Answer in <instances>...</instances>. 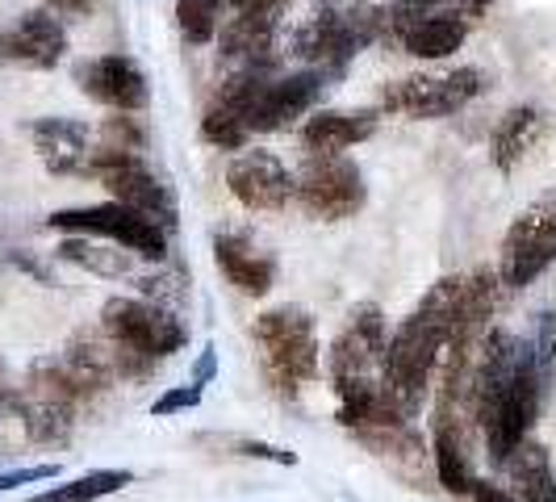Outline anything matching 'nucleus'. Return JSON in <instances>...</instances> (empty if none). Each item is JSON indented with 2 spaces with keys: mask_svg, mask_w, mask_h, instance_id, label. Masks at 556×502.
Returning a JSON list of instances; mask_svg holds the SVG:
<instances>
[{
  "mask_svg": "<svg viewBox=\"0 0 556 502\" xmlns=\"http://www.w3.org/2000/svg\"><path fill=\"white\" fill-rule=\"evenodd\" d=\"M502 289V277L490 268L440 277L427 289V298L397 323L386 348V381L406 411H422V398L435 386L456 335L490 331V314L498 310Z\"/></svg>",
  "mask_w": 556,
  "mask_h": 502,
  "instance_id": "obj_1",
  "label": "nucleus"
},
{
  "mask_svg": "<svg viewBox=\"0 0 556 502\" xmlns=\"http://www.w3.org/2000/svg\"><path fill=\"white\" fill-rule=\"evenodd\" d=\"M544 402L548 398L540 390L528 339L510 331L481 335L469 406H473V423L481 427V440H485V456L494 465H506V456L528 440Z\"/></svg>",
  "mask_w": 556,
  "mask_h": 502,
  "instance_id": "obj_2",
  "label": "nucleus"
},
{
  "mask_svg": "<svg viewBox=\"0 0 556 502\" xmlns=\"http://www.w3.org/2000/svg\"><path fill=\"white\" fill-rule=\"evenodd\" d=\"M381 42V4L372 0H318L289 34V55L323 72L343 76L348 63Z\"/></svg>",
  "mask_w": 556,
  "mask_h": 502,
  "instance_id": "obj_3",
  "label": "nucleus"
},
{
  "mask_svg": "<svg viewBox=\"0 0 556 502\" xmlns=\"http://www.w3.org/2000/svg\"><path fill=\"white\" fill-rule=\"evenodd\" d=\"M251 339H255V356H260V373H264L268 390L285 402H298L323 377V343H318V327H314L309 310H264L251 327Z\"/></svg>",
  "mask_w": 556,
  "mask_h": 502,
  "instance_id": "obj_4",
  "label": "nucleus"
},
{
  "mask_svg": "<svg viewBox=\"0 0 556 502\" xmlns=\"http://www.w3.org/2000/svg\"><path fill=\"white\" fill-rule=\"evenodd\" d=\"M101 331L110 335L117 377H126V381L151 377L189 339L172 310L147 302V298H110L101 306Z\"/></svg>",
  "mask_w": 556,
  "mask_h": 502,
  "instance_id": "obj_5",
  "label": "nucleus"
},
{
  "mask_svg": "<svg viewBox=\"0 0 556 502\" xmlns=\"http://www.w3.org/2000/svg\"><path fill=\"white\" fill-rule=\"evenodd\" d=\"M490 88V76L481 67H435V72H415V76H397L381 88L377 110L393 117H410V122H435L452 117L465 105H473L477 97Z\"/></svg>",
  "mask_w": 556,
  "mask_h": 502,
  "instance_id": "obj_6",
  "label": "nucleus"
},
{
  "mask_svg": "<svg viewBox=\"0 0 556 502\" xmlns=\"http://www.w3.org/2000/svg\"><path fill=\"white\" fill-rule=\"evenodd\" d=\"M556 264V185L535 193L510 218L498 248V277L506 289H528Z\"/></svg>",
  "mask_w": 556,
  "mask_h": 502,
  "instance_id": "obj_7",
  "label": "nucleus"
},
{
  "mask_svg": "<svg viewBox=\"0 0 556 502\" xmlns=\"http://www.w3.org/2000/svg\"><path fill=\"white\" fill-rule=\"evenodd\" d=\"M84 393L72 386V377L63 373L59 361H34L26 373V381L17 386V402L13 411L26 423L29 440L38 444H59L72 436L76 427V406Z\"/></svg>",
  "mask_w": 556,
  "mask_h": 502,
  "instance_id": "obj_8",
  "label": "nucleus"
},
{
  "mask_svg": "<svg viewBox=\"0 0 556 502\" xmlns=\"http://www.w3.org/2000/svg\"><path fill=\"white\" fill-rule=\"evenodd\" d=\"M293 201L318 223H348L368 205V185L348 155H309L293 176Z\"/></svg>",
  "mask_w": 556,
  "mask_h": 502,
  "instance_id": "obj_9",
  "label": "nucleus"
},
{
  "mask_svg": "<svg viewBox=\"0 0 556 502\" xmlns=\"http://www.w3.org/2000/svg\"><path fill=\"white\" fill-rule=\"evenodd\" d=\"M84 172H92L105 185L110 201H122V205L139 210L142 218L160 223L164 230L176 226V197H172V189H167L151 167L142 164V155H135V151H113V147H92Z\"/></svg>",
  "mask_w": 556,
  "mask_h": 502,
  "instance_id": "obj_10",
  "label": "nucleus"
},
{
  "mask_svg": "<svg viewBox=\"0 0 556 502\" xmlns=\"http://www.w3.org/2000/svg\"><path fill=\"white\" fill-rule=\"evenodd\" d=\"M51 230H67V235H97L110 239L117 248L135 251L142 260H164L167 255V230L151 218H142L139 210L122 205V201H105V205H80V210H55L47 218Z\"/></svg>",
  "mask_w": 556,
  "mask_h": 502,
  "instance_id": "obj_11",
  "label": "nucleus"
},
{
  "mask_svg": "<svg viewBox=\"0 0 556 502\" xmlns=\"http://www.w3.org/2000/svg\"><path fill=\"white\" fill-rule=\"evenodd\" d=\"M273 76H277V67H235L230 80L214 92L210 110L201 117V139L218 151H243L251 139V105Z\"/></svg>",
  "mask_w": 556,
  "mask_h": 502,
  "instance_id": "obj_12",
  "label": "nucleus"
},
{
  "mask_svg": "<svg viewBox=\"0 0 556 502\" xmlns=\"http://www.w3.org/2000/svg\"><path fill=\"white\" fill-rule=\"evenodd\" d=\"M285 17V0H251L235 4L223 17L218 47L235 67H277V34Z\"/></svg>",
  "mask_w": 556,
  "mask_h": 502,
  "instance_id": "obj_13",
  "label": "nucleus"
},
{
  "mask_svg": "<svg viewBox=\"0 0 556 502\" xmlns=\"http://www.w3.org/2000/svg\"><path fill=\"white\" fill-rule=\"evenodd\" d=\"M226 189L235 193L239 205L260 210V214H277L293 201V172L280 164V155L243 147L230 164H226Z\"/></svg>",
  "mask_w": 556,
  "mask_h": 502,
  "instance_id": "obj_14",
  "label": "nucleus"
},
{
  "mask_svg": "<svg viewBox=\"0 0 556 502\" xmlns=\"http://www.w3.org/2000/svg\"><path fill=\"white\" fill-rule=\"evenodd\" d=\"M327 88V76L314 72V67H302V72H285V76H273V80L260 88L255 105H251V135H277L285 126H293L298 117H306L318 97Z\"/></svg>",
  "mask_w": 556,
  "mask_h": 502,
  "instance_id": "obj_15",
  "label": "nucleus"
},
{
  "mask_svg": "<svg viewBox=\"0 0 556 502\" xmlns=\"http://www.w3.org/2000/svg\"><path fill=\"white\" fill-rule=\"evenodd\" d=\"M76 84L84 97L113 113H142L151 101V88L142 67L130 55H97L76 67Z\"/></svg>",
  "mask_w": 556,
  "mask_h": 502,
  "instance_id": "obj_16",
  "label": "nucleus"
},
{
  "mask_svg": "<svg viewBox=\"0 0 556 502\" xmlns=\"http://www.w3.org/2000/svg\"><path fill=\"white\" fill-rule=\"evenodd\" d=\"M67 55V29L51 9H29L22 22L0 34V59L26 63V67H59Z\"/></svg>",
  "mask_w": 556,
  "mask_h": 502,
  "instance_id": "obj_17",
  "label": "nucleus"
},
{
  "mask_svg": "<svg viewBox=\"0 0 556 502\" xmlns=\"http://www.w3.org/2000/svg\"><path fill=\"white\" fill-rule=\"evenodd\" d=\"M381 110H318L302 126V147L309 155H343L377 135Z\"/></svg>",
  "mask_w": 556,
  "mask_h": 502,
  "instance_id": "obj_18",
  "label": "nucleus"
},
{
  "mask_svg": "<svg viewBox=\"0 0 556 502\" xmlns=\"http://www.w3.org/2000/svg\"><path fill=\"white\" fill-rule=\"evenodd\" d=\"M34 151L42 155V164L55 176H72L88 167V151H92V130L76 122V117H38L29 126Z\"/></svg>",
  "mask_w": 556,
  "mask_h": 502,
  "instance_id": "obj_19",
  "label": "nucleus"
},
{
  "mask_svg": "<svg viewBox=\"0 0 556 502\" xmlns=\"http://www.w3.org/2000/svg\"><path fill=\"white\" fill-rule=\"evenodd\" d=\"M469 17L465 13H456L452 4L444 9H435V13H427L422 22L406 29L402 38H397V47L406 51L410 59H422V63H440V59L456 55L460 47H465V38H469Z\"/></svg>",
  "mask_w": 556,
  "mask_h": 502,
  "instance_id": "obj_20",
  "label": "nucleus"
},
{
  "mask_svg": "<svg viewBox=\"0 0 556 502\" xmlns=\"http://www.w3.org/2000/svg\"><path fill=\"white\" fill-rule=\"evenodd\" d=\"M214 264H218V273H223L239 293H248V298H264V293L277 285V264H273L268 255H260V251L251 248L248 239H239V235H218V239H214Z\"/></svg>",
  "mask_w": 556,
  "mask_h": 502,
  "instance_id": "obj_21",
  "label": "nucleus"
},
{
  "mask_svg": "<svg viewBox=\"0 0 556 502\" xmlns=\"http://www.w3.org/2000/svg\"><path fill=\"white\" fill-rule=\"evenodd\" d=\"M63 373L72 377V386L80 393H101L110 390V381L117 377V361H113V343L105 331H80L67 352L59 356Z\"/></svg>",
  "mask_w": 556,
  "mask_h": 502,
  "instance_id": "obj_22",
  "label": "nucleus"
},
{
  "mask_svg": "<svg viewBox=\"0 0 556 502\" xmlns=\"http://www.w3.org/2000/svg\"><path fill=\"white\" fill-rule=\"evenodd\" d=\"M431 461L435 477L447 494H469L473 490V465H469V440L460 418H431Z\"/></svg>",
  "mask_w": 556,
  "mask_h": 502,
  "instance_id": "obj_23",
  "label": "nucleus"
},
{
  "mask_svg": "<svg viewBox=\"0 0 556 502\" xmlns=\"http://www.w3.org/2000/svg\"><path fill=\"white\" fill-rule=\"evenodd\" d=\"M544 139V113L535 105H515L498 117L494 139H490V160L498 172H515V167L535 151V142Z\"/></svg>",
  "mask_w": 556,
  "mask_h": 502,
  "instance_id": "obj_24",
  "label": "nucleus"
},
{
  "mask_svg": "<svg viewBox=\"0 0 556 502\" xmlns=\"http://www.w3.org/2000/svg\"><path fill=\"white\" fill-rule=\"evenodd\" d=\"M502 469H510L515 499L519 502H556L553 456H548V448L540 444V440H531L528 436L523 444L506 456V465H502Z\"/></svg>",
  "mask_w": 556,
  "mask_h": 502,
  "instance_id": "obj_25",
  "label": "nucleus"
},
{
  "mask_svg": "<svg viewBox=\"0 0 556 502\" xmlns=\"http://www.w3.org/2000/svg\"><path fill=\"white\" fill-rule=\"evenodd\" d=\"M135 481L130 469H97V474H84L76 481H63L55 490H42V494H34V499H22V502H97L105 499V494H117V490H126Z\"/></svg>",
  "mask_w": 556,
  "mask_h": 502,
  "instance_id": "obj_26",
  "label": "nucleus"
},
{
  "mask_svg": "<svg viewBox=\"0 0 556 502\" xmlns=\"http://www.w3.org/2000/svg\"><path fill=\"white\" fill-rule=\"evenodd\" d=\"M117 248V243H113ZM113 248H101V243H88V235H72V239H63L59 243V260H67V264H80L88 273H97V277H126L130 273V255L135 251H113Z\"/></svg>",
  "mask_w": 556,
  "mask_h": 502,
  "instance_id": "obj_27",
  "label": "nucleus"
},
{
  "mask_svg": "<svg viewBox=\"0 0 556 502\" xmlns=\"http://www.w3.org/2000/svg\"><path fill=\"white\" fill-rule=\"evenodd\" d=\"M226 0H176V29L189 47H210L223 29Z\"/></svg>",
  "mask_w": 556,
  "mask_h": 502,
  "instance_id": "obj_28",
  "label": "nucleus"
},
{
  "mask_svg": "<svg viewBox=\"0 0 556 502\" xmlns=\"http://www.w3.org/2000/svg\"><path fill=\"white\" fill-rule=\"evenodd\" d=\"M531 356H535V377L544 398H553L556 386V310H544L535 323V339H531Z\"/></svg>",
  "mask_w": 556,
  "mask_h": 502,
  "instance_id": "obj_29",
  "label": "nucleus"
},
{
  "mask_svg": "<svg viewBox=\"0 0 556 502\" xmlns=\"http://www.w3.org/2000/svg\"><path fill=\"white\" fill-rule=\"evenodd\" d=\"M101 147L142 155V147H147V130H142V122L135 117V113H113L110 122L101 126Z\"/></svg>",
  "mask_w": 556,
  "mask_h": 502,
  "instance_id": "obj_30",
  "label": "nucleus"
},
{
  "mask_svg": "<svg viewBox=\"0 0 556 502\" xmlns=\"http://www.w3.org/2000/svg\"><path fill=\"white\" fill-rule=\"evenodd\" d=\"M193 406H201V386H172V390H164L155 402H151V418H172L180 415V411H193Z\"/></svg>",
  "mask_w": 556,
  "mask_h": 502,
  "instance_id": "obj_31",
  "label": "nucleus"
},
{
  "mask_svg": "<svg viewBox=\"0 0 556 502\" xmlns=\"http://www.w3.org/2000/svg\"><path fill=\"white\" fill-rule=\"evenodd\" d=\"M235 452H239V456H255V461H273V465H289V469L298 465V452L264 444V440H235Z\"/></svg>",
  "mask_w": 556,
  "mask_h": 502,
  "instance_id": "obj_32",
  "label": "nucleus"
},
{
  "mask_svg": "<svg viewBox=\"0 0 556 502\" xmlns=\"http://www.w3.org/2000/svg\"><path fill=\"white\" fill-rule=\"evenodd\" d=\"M51 477H59V465H29V469L0 474V494H4V490H22V486H34V481H51Z\"/></svg>",
  "mask_w": 556,
  "mask_h": 502,
  "instance_id": "obj_33",
  "label": "nucleus"
},
{
  "mask_svg": "<svg viewBox=\"0 0 556 502\" xmlns=\"http://www.w3.org/2000/svg\"><path fill=\"white\" fill-rule=\"evenodd\" d=\"M469 499L473 502H519L506 486H494V481H481L473 477V490H469Z\"/></svg>",
  "mask_w": 556,
  "mask_h": 502,
  "instance_id": "obj_34",
  "label": "nucleus"
},
{
  "mask_svg": "<svg viewBox=\"0 0 556 502\" xmlns=\"http://www.w3.org/2000/svg\"><path fill=\"white\" fill-rule=\"evenodd\" d=\"M214 373H218V356H214V343H205V352L197 356V368H193V386H210L214 381Z\"/></svg>",
  "mask_w": 556,
  "mask_h": 502,
  "instance_id": "obj_35",
  "label": "nucleus"
},
{
  "mask_svg": "<svg viewBox=\"0 0 556 502\" xmlns=\"http://www.w3.org/2000/svg\"><path fill=\"white\" fill-rule=\"evenodd\" d=\"M17 402V386L9 381V368H4V356H0V411H13Z\"/></svg>",
  "mask_w": 556,
  "mask_h": 502,
  "instance_id": "obj_36",
  "label": "nucleus"
},
{
  "mask_svg": "<svg viewBox=\"0 0 556 502\" xmlns=\"http://www.w3.org/2000/svg\"><path fill=\"white\" fill-rule=\"evenodd\" d=\"M490 4H494V0H452V9H456V13H465L469 22H477V17H481Z\"/></svg>",
  "mask_w": 556,
  "mask_h": 502,
  "instance_id": "obj_37",
  "label": "nucleus"
}]
</instances>
